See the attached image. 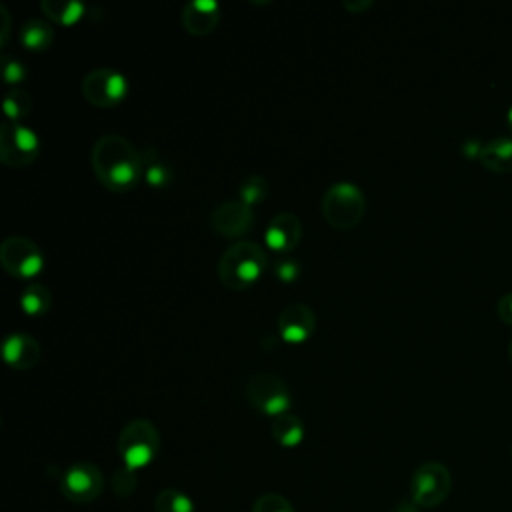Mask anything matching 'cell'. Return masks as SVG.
Wrapping results in <instances>:
<instances>
[{
	"label": "cell",
	"instance_id": "obj_5",
	"mask_svg": "<svg viewBox=\"0 0 512 512\" xmlns=\"http://www.w3.org/2000/svg\"><path fill=\"white\" fill-rule=\"evenodd\" d=\"M410 500L420 508L440 506L452 490L450 470L436 460L422 462L410 476Z\"/></svg>",
	"mask_w": 512,
	"mask_h": 512
},
{
	"label": "cell",
	"instance_id": "obj_7",
	"mask_svg": "<svg viewBox=\"0 0 512 512\" xmlns=\"http://www.w3.org/2000/svg\"><path fill=\"white\" fill-rule=\"evenodd\" d=\"M80 92H82L84 100L90 102L92 106L112 108L126 98L128 80L122 72L108 68V66H100V68L90 70L84 76V80L80 84Z\"/></svg>",
	"mask_w": 512,
	"mask_h": 512
},
{
	"label": "cell",
	"instance_id": "obj_16",
	"mask_svg": "<svg viewBox=\"0 0 512 512\" xmlns=\"http://www.w3.org/2000/svg\"><path fill=\"white\" fill-rule=\"evenodd\" d=\"M488 172L510 174L512 172V138L500 136L482 146L480 160Z\"/></svg>",
	"mask_w": 512,
	"mask_h": 512
},
{
	"label": "cell",
	"instance_id": "obj_21",
	"mask_svg": "<svg viewBox=\"0 0 512 512\" xmlns=\"http://www.w3.org/2000/svg\"><path fill=\"white\" fill-rule=\"evenodd\" d=\"M20 304H22V310L30 316H40V314H46L52 306V294L46 286L42 284H30L22 290L20 294Z\"/></svg>",
	"mask_w": 512,
	"mask_h": 512
},
{
	"label": "cell",
	"instance_id": "obj_33",
	"mask_svg": "<svg viewBox=\"0 0 512 512\" xmlns=\"http://www.w3.org/2000/svg\"><path fill=\"white\" fill-rule=\"evenodd\" d=\"M0 12H2V20H4V32H2V46H6V40H8V24H10V16L6 12V6L2 4L0 6Z\"/></svg>",
	"mask_w": 512,
	"mask_h": 512
},
{
	"label": "cell",
	"instance_id": "obj_2",
	"mask_svg": "<svg viewBox=\"0 0 512 512\" xmlns=\"http://www.w3.org/2000/svg\"><path fill=\"white\" fill-rule=\"evenodd\" d=\"M268 268L266 250L252 240L230 244L218 260V280L228 290H246L254 286Z\"/></svg>",
	"mask_w": 512,
	"mask_h": 512
},
{
	"label": "cell",
	"instance_id": "obj_3",
	"mask_svg": "<svg viewBox=\"0 0 512 512\" xmlns=\"http://www.w3.org/2000/svg\"><path fill=\"white\" fill-rule=\"evenodd\" d=\"M320 212L332 228L350 230L362 222L366 214V198L356 184L336 182L324 192Z\"/></svg>",
	"mask_w": 512,
	"mask_h": 512
},
{
	"label": "cell",
	"instance_id": "obj_18",
	"mask_svg": "<svg viewBox=\"0 0 512 512\" xmlns=\"http://www.w3.org/2000/svg\"><path fill=\"white\" fill-rule=\"evenodd\" d=\"M270 434L282 448H294L304 440V424L296 414L286 412L272 418Z\"/></svg>",
	"mask_w": 512,
	"mask_h": 512
},
{
	"label": "cell",
	"instance_id": "obj_24",
	"mask_svg": "<svg viewBox=\"0 0 512 512\" xmlns=\"http://www.w3.org/2000/svg\"><path fill=\"white\" fill-rule=\"evenodd\" d=\"M238 196H240V202H244L250 208L254 204H260L268 196L266 178H262L258 174H250V176L242 178V182L238 184Z\"/></svg>",
	"mask_w": 512,
	"mask_h": 512
},
{
	"label": "cell",
	"instance_id": "obj_28",
	"mask_svg": "<svg viewBox=\"0 0 512 512\" xmlns=\"http://www.w3.org/2000/svg\"><path fill=\"white\" fill-rule=\"evenodd\" d=\"M2 76L8 84H20L26 78V70L24 64L16 58H8L2 56Z\"/></svg>",
	"mask_w": 512,
	"mask_h": 512
},
{
	"label": "cell",
	"instance_id": "obj_20",
	"mask_svg": "<svg viewBox=\"0 0 512 512\" xmlns=\"http://www.w3.org/2000/svg\"><path fill=\"white\" fill-rule=\"evenodd\" d=\"M144 160V178L152 188H164L172 180V170L168 162L160 156V152L154 146H146L142 150Z\"/></svg>",
	"mask_w": 512,
	"mask_h": 512
},
{
	"label": "cell",
	"instance_id": "obj_17",
	"mask_svg": "<svg viewBox=\"0 0 512 512\" xmlns=\"http://www.w3.org/2000/svg\"><path fill=\"white\" fill-rule=\"evenodd\" d=\"M54 42V30L44 18H30L20 28V44L30 52H44Z\"/></svg>",
	"mask_w": 512,
	"mask_h": 512
},
{
	"label": "cell",
	"instance_id": "obj_23",
	"mask_svg": "<svg viewBox=\"0 0 512 512\" xmlns=\"http://www.w3.org/2000/svg\"><path fill=\"white\" fill-rule=\"evenodd\" d=\"M2 108H4V114H6V120L10 122H20L22 118H26L32 110V98L26 90L22 88H12L6 96H4V102H2Z\"/></svg>",
	"mask_w": 512,
	"mask_h": 512
},
{
	"label": "cell",
	"instance_id": "obj_36",
	"mask_svg": "<svg viewBox=\"0 0 512 512\" xmlns=\"http://www.w3.org/2000/svg\"><path fill=\"white\" fill-rule=\"evenodd\" d=\"M510 450H512V448H510Z\"/></svg>",
	"mask_w": 512,
	"mask_h": 512
},
{
	"label": "cell",
	"instance_id": "obj_30",
	"mask_svg": "<svg viewBox=\"0 0 512 512\" xmlns=\"http://www.w3.org/2000/svg\"><path fill=\"white\" fill-rule=\"evenodd\" d=\"M482 142L478 140H466L462 146H460V152L464 154L466 160H480V152H482Z\"/></svg>",
	"mask_w": 512,
	"mask_h": 512
},
{
	"label": "cell",
	"instance_id": "obj_12",
	"mask_svg": "<svg viewBox=\"0 0 512 512\" xmlns=\"http://www.w3.org/2000/svg\"><path fill=\"white\" fill-rule=\"evenodd\" d=\"M302 234H304L302 222L294 212H278L276 216L270 218L264 232V240L270 250L282 256L292 252L300 244Z\"/></svg>",
	"mask_w": 512,
	"mask_h": 512
},
{
	"label": "cell",
	"instance_id": "obj_4",
	"mask_svg": "<svg viewBox=\"0 0 512 512\" xmlns=\"http://www.w3.org/2000/svg\"><path fill=\"white\" fill-rule=\"evenodd\" d=\"M160 452V432L158 428L146 420L136 418L130 420L118 436V454L122 458V464L140 470L148 466Z\"/></svg>",
	"mask_w": 512,
	"mask_h": 512
},
{
	"label": "cell",
	"instance_id": "obj_6",
	"mask_svg": "<svg viewBox=\"0 0 512 512\" xmlns=\"http://www.w3.org/2000/svg\"><path fill=\"white\" fill-rule=\"evenodd\" d=\"M246 398L264 416H280L290 410L292 396L286 382L272 372H256L246 382Z\"/></svg>",
	"mask_w": 512,
	"mask_h": 512
},
{
	"label": "cell",
	"instance_id": "obj_1",
	"mask_svg": "<svg viewBox=\"0 0 512 512\" xmlns=\"http://www.w3.org/2000/svg\"><path fill=\"white\" fill-rule=\"evenodd\" d=\"M90 164L100 184L116 194L130 192L144 176L142 152L118 134H104L92 144Z\"/></svg>",
	"mask_w": 512,
	"mask_h": 512
},
{
	"label": "cell",
	"instance_id": "obj_26",
	"mask_svg": "<svg viewBox=\"0 0 512 512\" xmlns=\"http://www.w3.org/2000/svg\"><path fill=\"white\" fill-rule=\"evenodd\" d=\"M252 512H294V508L284 496L276 492H266L254 500Z\"/></svg>",
	"mask_w": 512,
	"mask_h": 512
},
{
	"label": "cell",
	"instance_id": "obj_9",
	"mask_svg": "<svg viewBox=\"0 0 512 512\" xmlns=\"http://www.w3.org/2000/svg\"><path fill=\"white\" fill-rule=\"evenodd\" d=\"M0 264L14 278H34L44 268V256L30 238L8 236L0 244Z\"/></svg>",
	"mask_w": 512,
	"mask_h": 512
},
{
	"label": "cell",
	"instance_id": "obj_35",
	"mask_svg": "<svg viewBox=\"0 0 512 512\" xmlns=\"http://www.w3.org/2000/svg\"><path fill=\"white\" fill-rule=\"evenodd\" d=\"M508 356H510V360H512V340H510V344H508Z\"/></svg>",
	"mask_w": 512,
	"mask_h": 512
},
{
	"label": "cell",
	"instance_id": "obj_13",
	"mask_svg": "<svg viewBox=\"0 0 512 512\" xmlns=\"http://www.w3.org/2000/svg\"><path fill=\"white\" fill-rule=\"evenodd\" d=\"M316 330V316L308 304L294 302L282 308L278 316V332L288 344L306 342Z\"/></svg>",
	"mask_w": 512,
	"mask_h": 512
},
{
	"label": "cell",
	"instance_id": "obj_19",
	"mask_svg": "<svg viewBox=\"0 0 512 512\" xmlns=\"http://www.w3.org/2000/svg\"><path fill=\"white\" fill-rule=\"evenodd\" d=\"M40 10L46 20H52L60 26H72L84 16V6L76 0H42Z\"/></svg>",
	"mask_w": 512,
	"mask_h": 512
},
{
	"label": "cell",
	"instance_id": "obj_15",
	"mask_svg": "<svg viewBox=\"0 0 512 512\" xmlns=\"http://www.w3.org/2000/svg\"><path fill=\"white\" fill-rule=\"evenodd\" d=\"M4 352V360L8 366H12L14 370H32L36 368V364L40 362V344L36 342V338H32L30 334L24 332H14L8 334L2 346Z\"/></svg>",
	"mask_w": 512,
	"mask_h": 512
},
{
	"label": "cell",
	"instance_id": "obj_8",
	"mask_svg": "<svg viewBox=\"0 0 512 512\" xmlns=\"http://www.w3.org/2000/svg\"><path fill=\"white\" fill-rule=\"evenodd\" d=\"M38 136L20 122L4 120L0 128V160L8 168H26L38 156Z\"/></svg>",
	"mask_w": 512,
	"mask_h": 512
},
{
	"label": "cell",
	"instance_id": "obj_11",
	"mask_svg": "<svg viewBox=\"0 0 512 512\" xmlns=\"http://www.w3.org/2000/svg\"><path fill=\"white\" fill-rule=\"evenodd\" d=\"M254 224V212L240 200H226L212 208L210 228L224 238H240Z\"/></svg>",
	"mask_w": 512,
	"mask_h": 512
},
{
	"label": "cell",
	"instance_id": "obj_14",
	"mask_svg": "<svg viewBox=\"0 0 512 512\" xmlns=\"http://www.w3.org/2000/svg\"><path fill=\"white\" fill-rule=\"evenodd\" d=\"M220 4L214 0H190L182 8V26L192 36L212 34L220 22Z\"/></svg>",
	"mask_w": 512,
	"mask_h": 512
},
{
	"label": "cell",
	"instance_id": "obj_27",
	"mask_svg": "<svg viewBox=\"0 0 512 512\" xmlns=\"http://www.w3.org/2000/svg\"><path fill=\"white\" fill-rule=\"evenodd\" d=\"M274 274H276V278L278 280H282V282H292L296 276H298V272H300V268H298V262L294 260V258H290L288 254H282V256H278L276 260H274Z\"/></svg>",
	"mask_w": 512,
	"mask_h": 512
},
{
	"label": "cell",
	"instance_id": "obj_29",
	"mask_svg": "<svg viewBox=\"0 0 512 512\" xmlns=\"http://www.w3.org/2000/svg\"><path fill=\"white\" fill-rule=\"evenodd\" d=\"M496 310H498V318H500L504 324L512 326V292H506V294L498 300Z\"/></svg>",
	"mask_w": 512,
	"mask_h": 512
},
{
	"label": "cell",
	"instance_id": "obj_10",
	"mask_svg": "<svg viewBox=\"0 0 512 512\" xmlns=\"http://www.w3.org/2000/svg\"><path fill=\"white\" fill-rule=\"evenodd\" d=\"M104 490V474L92 462H74L60 476V492L74 504H90Z\"/></svg>",
	"mask_w": 512,
	"mask_h": 512
},
{
	"label": "cell",
	"instance_id": "obj_32",
	"mask_svg": "<svg viewBox=\"0 0 512 512\" xmlns=\"http://www.w3.org/2000/svg\"><path fill=\"white\" fill-rule=\"evenodd\" d=\"M394 512H420V506H416L412 500H404L396 504Z\"/></svg>",
	"mask_w": 512,
	"mask_h": 512
},
{
	"label": "cell",
	"instance_id": "obj_34",
	"mask_svg": "<svg viewBox=\"0 0 512 512\" xmlns=\"http://www.w3.org/2000/svg\"><path fill=\"white\" fill-rule=\"evenodd\" d=\"M506 126H508V130L512 132V106H510L508 112H506Z\"/></svg>",
	"mask_w": 512,
	"mask_h": 512
},
{
	"label": "cell",
	"instance_id": "obj_25",
	"mask_svg": "<svg viewBox=\"0 0 512 512\" xmlns=\"http://www.w3.org/2000/svg\"><path fill=\"white\" fill-rule=\"evenodd\" d=\"M138 486V474L136 470L128 468V466H122L118 468L114 474H112V490L116 496L120 498H128L134 494Z\"/></svg>",
	"mask_w": 512,
	"mask_h": 512
},
{
	"label": "cell",
	"instance_id": "obj_22",
	"mask_svg": "<svg viewBox=\"0 0 512 512\" xmlns=\"http://www.w3.org/2000/svg\"><path fill=\"white\" fill-rule=\"evenodd\" d=\"M154 512H196L192 498L178 488H164L154 498Z\"/></svg>",
	"mask_w": 512,
	"mask_h": 512
},
{
	"label": "cell",
	"instance_id": "obj_31",
	"mask_svg": "<svg viewBox=\"0 0 512 512\" xmlns=\"http://www.w3.org/2000/svg\"><path fill=\"white\" fill-rule=\"evenodd\" d=\"M372 6L370 0H362V2H344V8L350 10V12H362V10H368Z\"/></svg>",
	"mask_w": 512,
	"mask_h": 512
}]
</instances>
